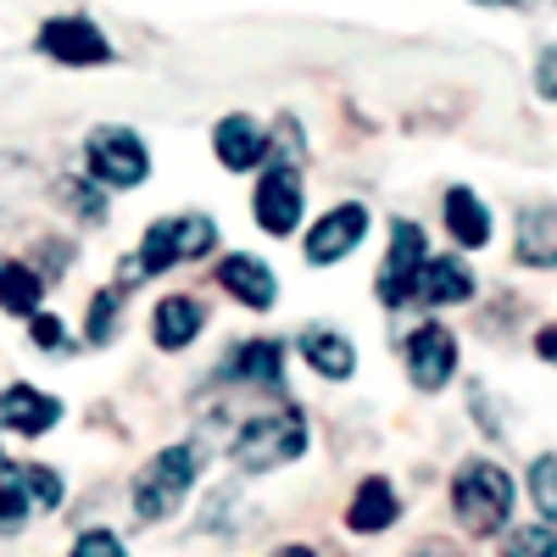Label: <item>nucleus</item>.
Listing matches in <instances>:
<instances>
[{"mask_svg":"<svg viewBox=\"0 0 557 557\" xmlns=\"http://www.w3.org/2000/svg\"><path fill=\"white\" fill-rule=\"evenodd\" d=\"M401 519V496L385 474H368L357 491H351V507H346V530L351 535H380Z\"/></svg>","mask_w":557,"mask_h":557,"instance_id":"dca6fc26","label":"nucleus"},{"mask_svg":"<svg viewBox=\"0 0 557 557\" xmlns=\"http://www.w3.org/2000/svg\"><path fill=\"white\" fill-rule=\"evenodd\" d=\"M223 385H257V391H285V341H240L218 368Z\"/></svg>","mask_w":557,"mask_h":557,"instance_id":"9b49d317","label":"nucleus"},{"mask_svg":"<svg viewBox=\"0 0 557 557\" xmlns=\"http://www.w3.org/2000/svg\"><path fill=\"white\" fill-rule=\"evenodd\" d=\"M62 424V401L57 396H45L34 385H12V391H0V430H12V435H51Z\"/></svg>","mask_w":557,"mask_h":557,"instance_id":"ddd939ff","label":"nucleus"},{"mask_svg":"<svg viewBox=\"0 0 557 557\" xmlns=\"http://www.w3.org/2000/svg\"><path fill=\"white\" fill-rule=\"evenodd\" d=\"M23 480H28V496L39 513H51V507L62 502V474L57 469H45V462H23Z\"/></svg>","mask_w":557,"mask_h":557,"instance_id":"bb28decb","label":"nucleus"},{"mask_svg":"<svg viewBox=\"0 0 557 557\" xmlns=\"http://www.w3.org/2000/svg\"><path fill=\"white\" fill-rule=\"evenodd\" d=\"M212 151H218V162H223L228 173L262 168V162H268V128H262L257 117H246V112H228V117H218V128H212Z\"/></svg>","mask_w":557,"mask_h":557,"instance_id":"f8f14e48","label":"nucleus"},{"mask_svg":"<svg viewBox=\"0 0 557 557\" xmlns=\"http://www.w3.org/2000/svg\"><path fill=\"white\" fill-rule=\"evenodd\" d=\"M469 396H474V412H480V430L496 441V435H502V424H496V407L485 401V391H480V385H469Z\"/></svg>","mask_w":557,"mask_h":557,"instance_id":"7c9ffc66","label":"nucleus"},{"mask_svg":"<svg viewBox=\"0 0 557 557\" xmlns=\"http://www.w3.org/2000/svg\"><path fill=\"white\" fill-rule=\"evenodd\" d=\"M446 228H451V240L469 246V251L491 246V207L469 190V184H451L446 190Z\"/></svg>","mask_w":557,"mask_h":557,"instance_id":"6ab92c4d","label":"nucleus"},{"mask_svg":"<svg viewBox=\"0 0 557 557\" xmlns=\"http://www.w3.org/2000/svg\"><path fill=\"white\" fill-rule=\"evenodd\" d=\"M502 557H557V530L552 524H519L502 541Z\"/></svg>","mask_w":557,"mask_h":557,"instance_id":"393cba45","label":"nucleus"},{"mask_svg":"<svg viewBox=\"0 0 557 557\" xmlns=\"http://www.w3.org/2000/svg\"><path fill=\"white\" fill-rule=\"evenodd\" d=\"M57 196H62V212H73L78 223H107V218H112L107 190H101V184L89 178V173H84V178H62Z\"/></svg>","mask_w":557,"mask_h":557,"instance_id":"5701e85b","label":"nucleus"},{"mask_svg":"<svg viewBox=\"0 0 557 557\" xmlns=\"http://www.w3.org/2000/svg\"><path fill=\"white\" fill-rule=\"evenodd\" d=\"M513 502H519L513 474L496 469L491 457H474L451 474V513L469 535H502L513 519Z\"/></svg>","mask_w":557,"mask_h":557,"instance_id":"7ed1b4c3","label":"nucleus"},{"mask_svg":"<svg viewBox=\"0 0 557 557\" xmlns=\"http://www.w3.org/2000/svg\"><path fill=\"white\" fill-rule=\"evenodd\" d=\"M401 357H407V380L435 396L457 374V335L446 330V323H418V330L407 335V346H401Z\"/></svg>","mask_w":557,"mask_h":557,"instance_id":"1a4fd4ad","label":"nucleus"},{"mask_svg":"<svg viewBox=\"0 0 557 557\" xmlns=\"http://www.w3.org/2000/svg\"><path fill=\"white\" fill-rule=\"evenodd\" d=\"M301 357L318 380H330V385H346L357 374V346L341 335V330H323V323H312V330H301Z\"/></svg>","mask_w":557,"mask_h":557,"instance_id":"f3484780","label":"nucleus"},{"mask_svg":"<svg viewBox=\"0 0 557 557\" xmlns=\"http://www.w3.org/2000/svg\"><path fill=\"white\" fill-rule=\"evenodd\" d=\"M39 190V168L17 151H0V223H17Z\"/></svg>","mask_w":557,"mask_h":557,"instance_id":"412c9836","label":"nucleus"},{"mask_svg":"<svg viewBox=\"0 0 557 557\" xmlns=\"http://www.w3.org/2000/svg\"><path fill=\"white\" fill-rule=\"evenodd\" d=\"M34 51H39L45 62H57V67H73V73L117 62L107 28H101L96 17H84V12H57V17H45L39 34H34Z\"/></svg>","mask_w":557,"mask_h":557,"instance_id":"423d86ee","label":"nucleus"},{"mask_svg":"<svg viewBox=\"0 0 557 557\" xmlns=\"http://www.w3.org/2000/svg\"><path fill=\"white\" fill-rule=\"evenodd\" d=\"M301 451H307V418L296 407L257 412L235 430V441H228V457H235L246 474H273V469H285V462H296Z\"/></svg>","mask_w":557,"mask_h":557,"instance_id":"20e7f679","label":"nucleus"},{"mask_svg":"<svg viewBox=\"0 0 557 557\" xmlns=\"http://www.w3.org/2000/svg\"><path fill=\"white\" fill-rule=\"evenodd\" d=\"M84 173L101 184V190H134V184H146L151 178V151H146V139H139L134 128L123 123H101V128H89L84 139Z\"/></svg>","mask_w":557,"mask_h":557,"instance_id":"39448f33","label":"nucleus"},{"mask_svg":"<svg viewBox=\"0 0 557 557\" xmlns=\"http://www.w3.org/2000/svg\"><path fill=\"white\" fill-rule=\"evenodd\" d=\"M201 330H207V307L196 296H162L157 312H151V341L162 351H184Z\"/></svg>","mask_w":557,"mask_h":557,"instance_id":"a211bd4d","label":"nucleus"},{"mask_svg":"<svg viewBox=\"0 0 557 557\" xmlns=\"http://www.w3.org/2000/svg\"><path fill=\"white\" fill-rule=\"evenodd\" d=\"M73 246H62V240H39V278H45V285H51V278L57 273H67L73 268Z\"/></svg>","mask_w":557,"mask_h":557,"instance_id":"c756f323","label":"nucleus"},{"mask_svg":"<svg viewBox=\"0 0 557 557\" xmlns=\"http://www.w3.org/2000/svg\"><path fill=\"white\" fill-rule=\"evenodd\" d=\"M424 257H430V235H424V223H412V218H391V257H385V268H380V278H374V296H380V307H407L412 301V278H418V268H424Z\"/></svg>","mask_w":557,"mask_h":557,"instance_id":"0eeeda50","label":"nucleus"},{"mask_svg":"<svg viewBox=\"0 0 557 557\" xmlns=\"http://www.w3.org/2000/svg\"><path fill=\"white\" fill-rule=\"evenodd\" d=\"M552 96H557V84H552Z\"/></svg>","mask_w":557,"mask_h":557,"instance_id":"e433bc0d","label":"nucleus"},{"mask_svg":"<svg viewBox=\"0 0 557 557\" xmlns=\"http://www.w3.org/2000/svg\"><path fill=\"white\" fill-rule=\"evenodd\" d=\"M34 513V496H28V480H23V462H7L0 457V535H17Z\"/></svg>","mask_w":557,"mask_h":557,"instance_id":"4be33fe9","label":"nucleus"},{"mask_svg":"<svg viewBox=\"0 0 557 557\" xmlns=\"http://www.w3.org/2000/svg\"><path fill=\"white\" fill-rule=\"evenodd\" d=\"M513 7H546V0H513Z\"/></svg>","mask_w":557,"mask_h":557,"instance_id":"c9c22d12","label":"nucleus"},{"mask_svg":"<svg viewBox=\"0 0 557 557\" xmlns=\"http://www.w3.org/2000/svg\"><path fill=\"white\" fill-rule=\"evenodd\" d=\"M530 496H535V507H541V519L557 530V451L535 457V469H530Z\"/></svg>","mask_w":557,"mask_h":557,"instance_id":"a878e982","label":"nucleus"},{"mask_svg":"<svg viewBox=\"0 0 557 557\" xmlns=\"http://www.w3.org/2000/svg\"><path fill=\"white\" fill-rule=\"evenodd\" d=\"M28 330H34V346H39V351H62V346H67L62 318H51V312H28Z\"/></svg>","mask_w":557,"mask_h":557,"instance_id":"c85d7f7f","label":"nucleus"},{"mask_svg":"<svg viewBox=\"0 0 557 557\" xmlns=\"http://www.w3.org/2000/svg\"><path fill=\"white\" fill-rule=\"evenodd\" d=\"M212 246H218V223L207 212L157 218L146 228V240H139V251L123 262V285H134V278H157V273H168L178 262H201Z\"/></svg>","mask_w":557,"mask_h":557,"instance_id":"f03ea898","label":"nucleus"},{"mask_svg":"<svg viewBox=\"0 0 557 557\" xmlns=\"http://www.w3.org/2000/svg\"><path fill=\"white\" fill-rule=\"evenodd\" d=\"M412 557H462V552H457V546H446V541H424Z\"/></svg>","mask_w":557,"mask_h":557,"instance_id":"473e14b6","label":"nucleus"},{"mask_svg":"<svg viewBox=\"0 0 557 557\" xmlns=\"http://www.w3.org/2000/svg\"><path fill=\"white\" fill-rule=\"evenodd\" d=\"M535 351H541L546 362H557V323H546V330L535 335Z\"/></svg>","mask_w":557,"mask_h":557,"instance_id":"2f4dec72","label":"nucleus"},{"mask_svg":"<svg viewBox=\"0 0 557 557\" xmlns=\"http://www.w3.org/2000/svg\"><path fill=\"white\" fill-rule=\"evenodd\" d=\"M474 296V268L462 257H424V268H418L412 278V301L424 307H462Z\"/></svg>","mask_w":557,"mask_h":557,"instance_id":"4468645a","label":"nucleus"},{"mask_svg":"<svg viewBox=\"0 0 557 557\" xmlns=\"http://www.w3.org/2000/svg\"><path fill=\"white\" fill-rule=\"evenodd\" d=\"M368 235V207L362 201H341L335 212H323L307 235V262L312 268H330V262H346Z\"/></svg>","mask_w":557,"mask_h":557,"instance_id":"9d476101","label":"nucleus"},{"mask_svg":"<svg viewBox=\"0 0 557 557\" xmlns=\"http://www.w3.org/2000/svg\"><path fill=\"white\" fill-rule=\"evenodd\" d=\"M474 7H513V0H474Z\"/></svg>","mask_w":557,"mask_h":557,"instance_id":"f704fd0d","label":"nucleus"},{"mask_svg":"<svg viewBox=\"0 0 557 557\" xmlns=\"http://www.w3.org/2000/svg\"><path fill=\"white\" fill-rule=\"evenodd\" d=\"M45 307V278L34 262H17V257H0V312L12 318H28Z\"/></svg>","mask_w":557,"mask_h":557,"instance_id":"aec40b11","label":"nucleus"},{"mask_svg":"<svg viewBox=\"0 0 557 557\" xmlns=\"http://www.w3.org/2000/svg\"><path fill=\"white\" fill-rule=\"evenodd\" d=\"M67 557H128V546H123L112 530H84V535L73 541Z\"/></svg>","mask_w":557,"mask_h":557,"instance_id":"cd10ccee","label":"nucleus"},{"mask_svg":"<svg viewBox=\"0 0 557 557\" xmlns=\"http://www.w3.org/2000/svg\"><path fill=\"white\" fill-rule=\"evenodd\" d=\"M201 469H207V446H196V441L162 446L134 480V519L139 524H168L184 507V496L196 491Z\"/></svg>","mask_w":557,"mask_h":557,"instance_id":"f257e3e1","label":"nucleus"},{"mask_svg":"<svg viewBox=\"0 0 557 557\" xmlns=\"http://www.w3.org/2000/svg\"><path fill=\"white\" fill-rule=\"evenodd\" d=\"M123 301H128V285H107V290H96V301H89V323H84L89 346H112L117 323H123Z\"/></svg>","mask_w":557,"mask_h":557,"instance_id":"b1692460","label":"nucleus"},{"mask_svg":"<svg viewBox=\"0 0 557 557\" xmlns=\"http://www.w3.org/2000/svg\"><path fill=\"white\" fill-rule=\"evenodd\" d=\"M251 212H257V228L273 240H290L301 228V212H307V190H301V173L290 162H273L262 178H257V196H251Z\"/></svg>","mask_w":557,"mask_h":557,"instance_id":"6e6552de","label":"nucleus"},{"mask_svg":"<svg viewBox=\"0 0 557 557\" xmlns=\"http://www.w3.org/2000/svg\"><path fill=\"white\" fill-rule=\"evenodd\" d=\"M218 290H228V296H235L240 307H251V312H268V307L278 301V278H273V268H268L262 257L235 251V257L218 262Z\"/></svg>","mask_w":557,"mask_h":557,"instance_id":"2eb2a0df","label":"nucleus"},{"mask_svg":"<svg viewBox=\"0 0 557 557\" xmlns=\"http://www.w3.org/2000/svg\"><path fill=\"white\" fill-rule=\"evenodd\" d=\"M268 557H318L312 546H278V552H268Z\"/></svg>","mask_w":557,"mask_h":557,"instance_id":"72a5a7b5","label":"nucleus"}]
</instances>
